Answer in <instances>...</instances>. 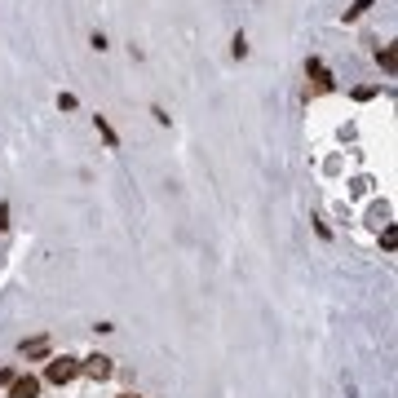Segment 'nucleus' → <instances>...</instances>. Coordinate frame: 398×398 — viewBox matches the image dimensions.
I'll use <instances>...</instances> for the list:
<instances>
[{
	"mask_svg": "<svg viewBox=\"0 0 398 398\" xmlns=\"http://www.w3.org/2000/svg\"><path fill=\"white\" fill-rule=\"evenodd\" d=\"M76 376H80V358H71V354L49 358V368H44V380H54V385H66V380H76Z\"/></svg>",
	"mask_w": 398,
	"mask_h": 398,
	"instance_id": "1",
	"label": "nucleus"
},
{
	"mask_svg": "<svg viewBox=\"0 0 398 398\" xmlns=\"http://www.w3.org/2000/svg\"><path fill=\"white\" fill-rule=\"evenodd\" d=\"M80 372H85L89 380H107L115 368H111V358H107V354H89V358H80Z\"/></svg>",
	"mask_w": 398,
	"mask_h": 398,
	"instance_id": "2",
	"label": "nucleus"
},
{
	"mask_svg": "<svg viewBox=\"0 0 398 398\" xmlns=\"http://www.w3.org/2000/svg\"><path fill=\"white\" fill-rule=\"evenodd\" d=\"M306 71L314 76V85H319V93H332V89H337V80H332V71H327V66H323L319 58H310V62H306Z\"/></svg>",
	"mask_w": 398,
	"mask_h": 398,
	"instance_id": "3",
	"label": "nucleus"
},
{
	"mask_svg": "<svg viewBox=\"0 0 398 398\" xmlns=\"http://www.w3.org/2000/svg\"><path fill=\"white\" fill-rule=\"evenodd\" d=\"M9 398H40V380L36 376H13Z\"/></svg>",
	"mask_w": 398,
	"mask_h": 398,
	"instance_id": "4",
	"label": "nucleus"
},
{
	"mask_svg": "<svg viewBox=\"0 0 398 398\" xmlns=\"http://www.w3.org/2000/svg\"><path fill=\"white\" fill-rule=\"evenodd\" d=\"M18 350L27 354V358H49V337H31V341H23Z\"/></svg>",
	"mask_w": 398,
	"mask_h": 398,
	"instance_id": "5",
	"label": "nucleus"
},
{
	"mask_svg": "<svg viewBox=\"0 0 398 398\" xmlns=\"http://www.w3.org/2000/svg\"><path fill=\"white\" fill-rule=\"evenodd\" d=\"M93 124H97V133H102V142L111 146V151H120V133L111 128V120H107V115H93Z\"/></svg>",
	"mask_w": 398,
	"mask_h": 398,
	"instance_id": "6",
	"label": "nucleus"
},
{
	"mask_svg": "<svg viewBox=\"0 0 398 398\" xmlns=\"http://www.w3.org/2000/svg\"><path fill=\"white\" fill-rule=\"evenodd\" d=\"M368 9H372V0H354V5L345 9V23H354V18H363V13H368Z\"/></svg>",
	"mask_w": 398,
	"mask_h": 398,
	"instance_id": "7",
	"label": "nucleus"
},
{
	"mask_svg": "<svg viewBox=\"0 0 398 398\" xmlns=\"http://www.w3.org/2000/svg\"><path fill=\"white\" fill-rule=\"evenodd\" d=\"M376 62L385 66V71H394V49H390V44H385V49H376Z\"/></svg>",
	"mask_w": 398,
	"mask_h": 398,
	"instance_id": "8",
	"label": "nucleus"
},
{
	"mask_svg": "<svg viewBox=\"0 0 398 398\" xmlns=\"http://www.w3.org/2000/svg\"><path fill=\"white\" fill-rule=\"evenodd\" d=\"M230 54H235V58H248V40H243V31H239L235 40H230Z\"/></svg>",
	"mask_w": 398,
	"mask_h": 398,
	"instance_id": "9",
	"label": "nucleus"
},
{
	"mask_svg": "<svg viewBox=\"0 0 398 398\" xmlns=\"http://www.w3.org/2000/svg\"><path fill=\"white\" fill-rule=\"evenodd\" d=\"M80 102H76V93H58V111H76Z\"/></svg>",
	"mask_w": 398,
	"mask_h": 398,
	"instance_id": "10",
	"label": "nucleus"
},
{
	"mask_svg": "<svg viewBox=\"0 0 398 398\" xmlns=\"http://www.w3.org/2000/svg\"><path fill=\"white\" fill-rule=\"evenodd\" d=\"M394 243H398V235H394V226H385V235H380V248H385V253H394Z\"/></svg>",
	"mask_w": 398,
	"mask_h": 398,
	"instance_id": "11",
	"label": "nucleus"
},
{
	"mask_svg": "<svg viewBox=\"0 0 398 398\" xmlns=\"http://www.w3.org/2000/svg\"><path fill=\"white\" fill-rule=\"evenodd\" d=\"M89 44L97 49V54H107V49H111V44H107V36H102V31H93V36H89Z\"/></svg>",
	"mask_w": 398,
	"mask_h": 398,
	"instance_id": "12",
	"label": "nucleus"
},
{
	"mask_svg": "<svg viewBox=\"0 0 398 398\" xmlns=\"http://www.w3.org/2000/svg\"><path fill=\"white\" fill-rule=\"evenodd\" d=\"M354 97H358V102H372L376 89H372V85H363V89H354Z\"/></svg>",
	"mask_w": 398,
	"mask_h": 398,
	"instance_id": "13",
	"label": "nucleus"
},
{
	"mask_svg": "<svg viewBox=\"0 0 398 398\" xmlns=\"http://www.w3.org/2000/svg\"><path fill=\"white\" fill-rule=\"evenodd\" d=\"M5 385H13V368H0V390Z\"/></svg>",
	"mask_w": 398,
	"mask_h": 398,
	"instance_id": "14",
	"label": "nucleus"
},
{
	"mask_svg": "<svg viewBox=\"0 0 398 398\" xmlns=\"http://www.w3.org/2000/svg\"><path fill=\"white\" fill-rule=\"evenodd\" d=\"M0 230H9V204H0Z\"/></svg>",
	"mask_w": 398,
	"mask_h": 398,
	"instance_id": "15",
	"label": "nucleus"
},
{
	"mask_svg": "<svg viewBox=\"0 0 398 398\" xmlns=\"http://www.w3.org/2000/svg\"><path fill=\"white\" fill-rule=\"evenodd\" d=\"M120 398H138V394H120Z\"/></svg>",
	"mask_w": 398,
	"mask_h": 398,
	"instance_id": "16",
	"label": "nucleus"
}]
</instances>
